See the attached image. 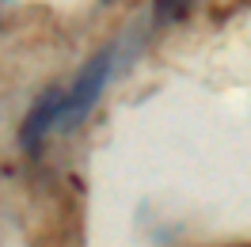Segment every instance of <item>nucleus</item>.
Wrapping results in <instances>:
<instances>
[{
	"label": "nucleus",
	"mask_w": 251,
	"mask_h": 247,
	"mask_svg": "<svg viewBox=\"0 0 251 247\" xmlns=\"http://www.w3.org/2000/svg\"><path fill=\"white\" fill-rule=\"evenodd\" d=\"M61 103H65V88H50L34 99V107L27 110V118H23V129H19V141H23V148H34L38 141L46 137L50 129L57 125V114H61Z\"/></svg>",
	"instance_id": "2"
},
{
	"label": "nucleus",
	"mask_w": 251,
	"mask_h": 247,
	"mask_svg": "<svg viewBox=\"0 0 251 247\" xmlns=\"http://www.w3.org/2000/svg\"><path fill=\"white\" fill-rule=\"evenodd\" d=\"M240 247H251V244H240Z\"/></svg>",
	"instance_id": "4"
},
{
	"label": "nucleus",
	"mask_w": 251,
	"mask_h": 247,
	"mask_svg": "<svg viewBox=\"0 0 251 247\" xmlns=\"http://www.w3.org/2000/svg\"><path fill=\"white\" fill-rule=\"evenodd\" d=\"M183 4H187V0H160V19L179 16V12H183Z\"/></svg>",
	"instance_id": "3"
},
{
	"label": "nucleus",
	"mask_w": 251,
	"mask_h": 247,
	"mask_svg": "<svg viewBox=\"0 0 251 247\" xmlns=\"http://www.w3.org/2000/svg\"><path fill=\"white\" fill-rule=\"evenodd\" d=\"M114 57H118V46H103L92 61L76 73V80L65 88V103H61V114H57V125H53V129L73 133V129L92 114V107L99 103V95L107 88L110 73H114Z\"/></svg>",
	"instance_id": "1"
}]
</instances>
